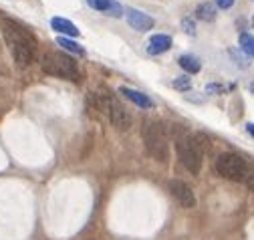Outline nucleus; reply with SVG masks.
<instances>
[{"label":"nucleus","instance_id":"nucleus-1","mask_svg":"<svg viewBox=\"0 0 254 240\" xmlns=\"http://www.w3.org/2000/svg\"><path fill=\"white\" fill-rule=\"evenodd\" d=\"M2 37L14 57V63L18 67H28L37 57V41L30 37L24 28L12 20L2 22Z\"/></svg>","mask_w":254,"mask_h":240},{"label":"nucleus","instance_id":"nucleus-2","mask_svg":"<svg viewBox=\"0 0 254 240\" xmlns=\"http://www.w3.org/2000/svg\"><path fill=\"white\" fill-rule=\"evenodd\" d=\"M43 71L47 75L69 79V81H79L81 79V71H79L77 63L65 53H47L43 57Z\"/></svg>","mask_w":254,"mask_h":240},{"label":"nucleus","instance_id":"nucleus-3","mask_svg":"<svg viewBox=\"0 0 254 240\" xmlns=\"http://www.w3.org/2000/svg\"><path fill=\"white\" fill-rule=\"evenodd\" d=\"M143 141H145V147L153 160L157 162H166L168 156H170V145H168V137H166V131L160 123H149L145 129H143Z\"/></svg>","mask_w":254,"mask_h":240},{"label":"nucleus","instance_id":"nucleus-4","mask_svg":"<svg viewBox=\"0 0 254 240\" xmlns=\"http://www.w3.org/2000/svg\"><path fill=\"white\" fill-rule=\"evenodd\" d=\"M216 172L222 178L232 180V182H244L246 176L250 174L248 164L236 154H222L216 160Z\"/></svg>","mask_w":254,"mask_h":240},{"label":"nucleus","instance_id":"nucleus-5","mask_svg":"<svg viewBox=\"0 0 254 240\" xmlns=\"http://www.w3.org/2000/svg\"><path fill=\"white\" fill-rule=\"evenodd\" d=\"M176 149H178V158H180L182 166L188 172L198 174L200 168H202V149H200V145L192 137H182V139L176 141Z\"/></svg>","mask_w":254,"mask_h":240},{"label":"nucleus","instance_id":"nucleus-6","mask_svg":"<svg viewBox=\"0 0 254 240\" xmlns=\"http://www.w3.org/2000/svg\"><path fill=\"white\" fill-rule=\"evenodd\" d=\"M95 99H97V107L107 113L109 121H111L117 129H127V127L131 125V115L125 111V107H123L117 99H113L111 95H105V97L97 95Z\"/></svg>","mask_w":254,"mask_h":240},{"label":"nucleus","instance_id":"nucleus-7","mask_svg":"<svg viewBox=\"0 0 254 240\" xmlns=\"http://www.w3.org/2000/svg\"><path fill=\"white\" fill-rule=\"evenodd\" d=\"M170 192L184 208H194L196 206V196H194L192 188H190L186 182H182V180H172L170 182Z\"/></svg>","mask_w":254,"mask_h":240},{"label":"nucleus","instance_id":"nucleus-8","mask_svg":"<svg viewBox=\"0 0 254 240\" xmlns=\"http://www.w3.org/2000/svg\"><path fill=\"white\" fill-rule=\"evenodd\" d=\"M125 14H127V22H129V26L135 28V31H139V33L151 31L153 24H155L149 14H145V12H141V10H135V8H127Z\"/></svg>","mask_w":254,"mask_h":240},{"label":"nucleus","instance_id":"nucleus-9","mask_svg":"<svg viewBox=\"0 0 254 240\" xmlns=\"http://www.w3.org/2000/svg\"><path fill=\"white\" fill-rule=\"evenodd\" d=\"M119 93L125 99H129L131 103H135L137 107H143V109H151L153 107V101L147 95H143L141 91H135V89H131V87H119Z\"/></svg>","mask_w":254,"mask_h":240},{"label":"nucleus","instance_id":"nucleus-10","mask_svg":"<svg viewBox=\"0 0 254 240\" xmlns=\"http://www.w3.org/2000/svg\"><path fill=\"white\" fill-rule=\"evenodd\" d=\"M172 47V39L168 35H153L147 43V53L149 55H162L166 51H170Z\"/></svg>","mask_w":254,"mask_h":240},{"label":"nucleus","instance_id":"nucleus-11","mask_svg":"<svg viewBox=\"0 0 254 240\" xmlns=\"http://www.w3.org/2000/svg\"><path fill=\"white\" fill-rule=\"evenodd\" d=\"M51 26L55 28L59 35H63V37H77L79 35V28L71 20H67V18H59L57 16V18L51 20Z\"/></svg>","mask_w":254,"mask_h":240},{"label":"nucleus","instance_id":"nucleus-12","mask_svg":"<svg viewBox=\"0 0 254 240\" xmlns=\"http://www.w3.org/2000/svg\"><path fill=\"white\" fill-rule=\"evenodd\" d=\"M180 67L186 73H198L202 69V63H200V59L194 57V55H182L180 57Z\"/></svg>","mask_w":254,"mask_h":240},{"label":"nucleus","instance_id":"nucleus-13","mask_svg":"<svg viewBox=\"0 0 254 240\" xmlns=\"http://www.w3.org/2000/svg\"><path fill=\"white\" fill-rule=\"evenodd\" d=\"M57 45L63 47V51H69V53H75V55H85V49L77 43H73L71 39L67 37H57Z\"/></svg>","mask_w":254,"mask_h":240},{"label":"nucleus","instance_id":"nucleus-14","mask_svg":"<svg viewBox=\"0 0 254 240\" xmlns=\"http://www.w3.org/2000/svg\"><path fill=\"white\" fill-rule=\"evenodd\" d=\"M196 14H198V18L200 20H214L216 18V8H214V4H210V2H204V4H200L198 8H196Z\"/></svg>","mask_w":254,"mask_h":240},{"label":"nucleus","instance_id":"nucleus-15","mask_svg":"<svg viewBox=\"0 0 254 240\" xmlns=\"http://www.w3.org/2000/svg\"><path fill=\"white\" fill-rule=\"evenodd\" d=\"M240 49H242L248 57L254 59V37L248 35V33H242V35H240Z\"/></svg>","mask_w":254,"mask_h":240},{"label":"nucleus","instance_id":"nucleus-16","mask_svg":"<svg viewBox=\"0 0 254 240\" xmlns=\"http://www.w3.org/2000/svg\"><path fill=\"white\" fill-rule=\"evenodd\" d=\"M113 2H115V0H87V4H89L91 8L101 10V12H107Z\"/></svg>","mask_w":254,"mask_h":240},{"label":"nucleus","instance_id":"nucleus-17","mask_svg":"<svg viewBox=\"0 0 254 240\" xmlns=\"http://www.w3.org/2000/svg\"><path fill=\"white\" fill-rule=\"evenodd\" d=\"M172 85L176 89H180V91H186V89L192 87V79H190V77H176V81Z\"/></svg>","mask_w":254,"mask_h":240},{"label":"nucleus","instance_id":"nucleus-18","mask_svg":"<svg viewBox=\"0 0 254 240\" xmlns=\"http://www.w3.org/2000/svg\"><path fill=\"white\" fill-rule=\"evenodd\" d=\"M182 26L186 28V33H188V35H194V33H196V24H194V20H192V18H184Z\"/></svg>","mask_w":254,"mask_h":240},{"label":"nucleus","instance_id":"nucleus-19","mask_svg":"<svg viewBox=\"0 0 254 240\" xmlns=\"http://www.w3.org/2000/svg\"><path fill=\"white\" fill-rule=\"evenodd\" d=\"M214 2H216V6H218V8L226 10V8H230V6L234 4V0H214Z\"/></svg>","mask_w":254,"mask_h":240},{"label":"nucleus","instance_id":"nucleus-20","mask_svg":"<svg viewBox=\"0 0 254 240\" xmlns=\"http://www.w3.org/2000/svg\"><path fill=\"white\" fill-rule=\"evenodd\" d=\"M244 182H246V186H248V188L254 192V172H250V174L246 176V180H244Z\"/></svg>","mask_w":254,"mask_h":240},{"label":"nucleus","instance_id":"nucleus-21","mask_svg":"<svg viewBox=\"0 0 254 240\" xmlns=\"http://www.w3.org/2000/svg\"><path fill=\"white\" fill-rule=\"evenodd\" d=\"M246 129H248V133L254 137V123H248V125H246Z\"/></svg>","mask_w":254,"mask_h":240},{"label":"nucleus","instance_id":"nucleus-22","mask_svg":"<svg viewBox=\"0 0 254 240\" xmlns=\"http://www.w3.org/2000/svg\"><path fill=\"white\" fill-rule=\"evenodd\" d=\"M250 91H252V93H254V83H250Z\"/></svg>","mask_w":254,"mask_h":240},{"label":"nucleus","instance_id":"nucleus-23","mask_svg":"<svg viewBox=\"0 0 254 240\" xmlns=\"http://www.w3.org/2000/svg\"><path fill=\"white\" fill-rule=\"evenodd\" d=\"M252 26H254V18H252Z\"/></svg>","mask_w":254,"mask_h":240}]
</instances>
